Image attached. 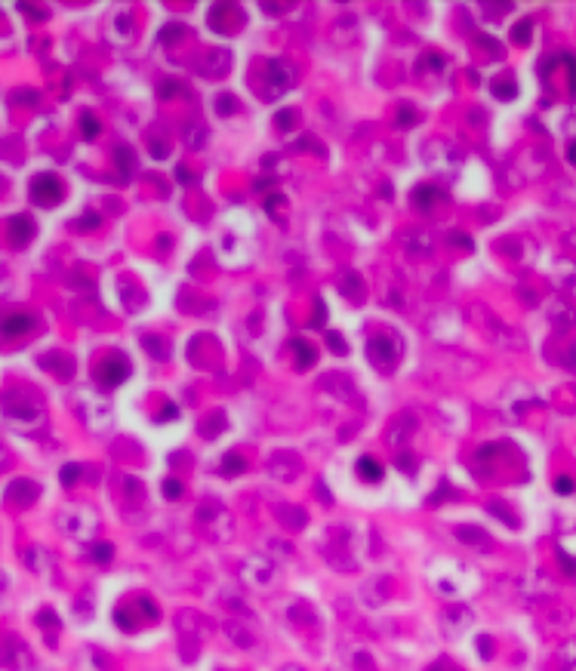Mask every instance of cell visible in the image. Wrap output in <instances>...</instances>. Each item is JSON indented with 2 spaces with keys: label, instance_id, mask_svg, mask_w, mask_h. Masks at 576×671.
<instances>
[{
  "label": "cell",
  "instance_id": "2e32d148",
  "mask_svg": "<svg viewBox=\"0 0 576 671\" xmlns=\"http://www.w3.org/2000/svg\"><path fill=\"white\" fill-rule=\"evenodd\" d=\"M518 40H521V43L527 40V22H521V28H518Z\"/></svg>",
  "mask_w": 576,
  "mask_h": 671
},
{
  "label": "cell",
  "instance_id": "52a82bcc",
  "mask_svg": "<svg viewBox=\"0 0 576 671\" xmlns=\"http://www.w3.org/2000/svg\"><path fill=\"white\" fill-rule=\"evenodd\" d=\"M40 367H50V369H56L59 376H68L74 364H71V357H59V360L56 357H40Z\"/></svg>",
  "mask_w": 576,
  "mask_h": 671
},
{
  "label": "cell",
  "instance_id": "3957f363",
  "mask_svg": "<svg viewBox=\"0 0 576 671\" xmlns=\"http://www.w3.org/2000/svg\"><path fill=\"white\" fill-rule=\"evenodd\" d=\"M34 317L31 314H10L0 321V336H6V339H16V336H25L34 330Z\"/></svg>",
  "mask_w": 576,
  "mask_h": 671
},
{
  "label": "cell",
  "instance_id": "5b68a950",
  "mask_svg": "<svg viewBox=\"0 0 576 671\" xmlns=\"http://www.w3.org/2000/svg\"><path fill=\"white\" fill-rule=\"evenodd\" d=\"M10 228H13V241H19V243H28L31 241V234H34V225H31V219H25V216H19V219H10Z\"/></svg>",
  "mask_w": 576,
  "mask_h": 671
},
{
  "label": "cell",
  "instance_id": "9c48e42d",
  "mask_svg": "<svg viewBox=\"0 0 576 671\" xmlns=\"http://www.w3.org/2000/svg\"><path fill=\"white\" fill-rule=\"evenodd\" d=\"M77 474H81V465H65L62 468V483H77Z\"/></svg>",
  "mask_w": 576,
  "mask_h": 671
},
{
  "label": "cell",
  "instance_id": "30bf717a",
  "mask_svg": "<svg viewBox=\"0 0 576 671\" xmlns=\"http://www.w3.org/2000/svg\"><path fill=\"white\" fill-rule=\"evenodd\" d=\"M164 493H166V496H173V499H179V496H182V483H179V481H166V483H164Z\"/></svg>",
  "mask_w": 576,
  "mask_h": 671
},
{
  "label": "cell",
  "instance_id": "7a4b0ae2",
  "mask_svg": "<svg viewBox=\"0 0 576 671\" xmlns=\"http://www.w3.org/2000/svg\"><path fill=\"white\" fill-rule=\"evenodd\" d=\"M96 376H99V385H105V388L120 385L123 379L130 376V364H127V357H118V355L105 357L102 364H99V369H96Z\"/></svg>",
  "mask_w": 576,
  "mask_h": 671
},
{
  "label": "cell",
  "instance_id": "7c38bea8",
  "mask_svg": "<svg viewBox=\"0 0 576 671\" xmlns=\"http://www.w3.org/2000/svg\"><path fill=\"white\" fill-rule=\"evenodd\" d=\"M555 490H558V493H570V490H573V481H567V478L555 481Z\"/></svg>",
  "mask_w": 576,
  "mask_h": 671
},
{
  "label": "cell",
  "instance_id": "8fae6325",
  "mask_svg": "<svg viewBox=\"0 0 576 671\" xmlns=\"http://www.w3.org/2000/svg\"><path fill=\"white\" fill-rule=\"evenodd\" d=\"M235 468H244V459H241V456H235V453H232V456H228V459H225V474H232V471H235Z\"/></svg>",
  "mask_w": 576,
  "mask_h": 671
},
{
  "label": "cell",
  "instance_id": "277c9868",
  "mask_svg": "<svg viewBox=\"0 0 576 671\" xmlns=\"http://www.w3.org/2000/svg\"><path fill=\"white\" fill-rule=\"evenodd\" d=\"M6 496H10L13 502H22V505H28V502L38 499V483H31V481H16L10 490H6Z\"/></svg>",
  "mask_w": 576,
  "mask_h": 671
},
{
  "label": "cell",
  "instance_id": "5bb4252c",
  "mask_svg": "<svg viewBox=\"0 0 576 671\" xmlns=\"http://www.w3.org/2000/svg\"><path fill=\"white\" fill-rule=\"evenodd\" d=\"M330 345L336 348V355H345V342L339 339V336H333V333H330Z\"/></svg>",
  "mask_w": 576,
  "mask_h": 671
},
{
  "label": "cell",
  "instance_id": "6da1fadb",
  "mask_svg": "<svg viewBox=\"0 0 576 671\" xmlns=\"http://www.w3.org/2000/svg\"><path fill=\"white\" fill-rule=\"evenodd\" d=\"M31 197H34V204H40V207H56L59 200H62V185L56 176H34V182H31Z\"/></svg>",
  "mask_w": 576,
  "mask_h": 671
},
{
  "label": "cell",
  "instance_id": "ba28073f",
  "mask_svg": "<svg viewBox=\"0 0 576 671\" xmlns=\"http://www.w3.org/2000/svg\"><path fill=\"white\" fill-rule=\"evenodd\" d=\"M296 360H299V367H308L315 360V351L308 342H296Z\"/></svg>",
  "mask_w": 576,
  "mask_h": 671
},
{
  "label": "cell",
  "instance_id": "4fadbf2b",
  "mask_svg": "<svg viewBox=\"0 0 576 671\" xmlns=\"http://www.w3.org/2000/svg\"><path fill=\"white\" fill-rule=\"evenodd\" d=\"M84 132H86V136H96V132H99V123H96V120H90V117H84Z\"/></svg>",
  "mask_w": 576,
  "mask_h": 671
},
{
  "label": "cell",
  "instance_id": "9a60e30c",
  "mask_svg": "<svg viewBox=\"0 0 576 671\" xmlns=\"http://www.w3.org/2000/svg\"><path fill=\"white\" fill-rule=\"evenodd\" d=\"M96 549H99V551H96V558H99V561H108V558H111V545H96Z\"/></svg>",
  "mask_w": 576,
  "mask_h": 671
},
{
  "label": "cell",
  "instance_id": "8992f818",
  "mask_svg": "<svg viewBox=\"0 0 576 671\" xmlns=\"http://www.w3.org/2000/svg\"><path fill=\"white\" fill-rule=\"evenodd\" d=\"M358 471H361V478H367V481H379V478H383V465H379L376 459H370V456H364L358 462Z\"/></svg>",
  "mask_w": 576,
  "mask_h": 671
}]
</instances>
